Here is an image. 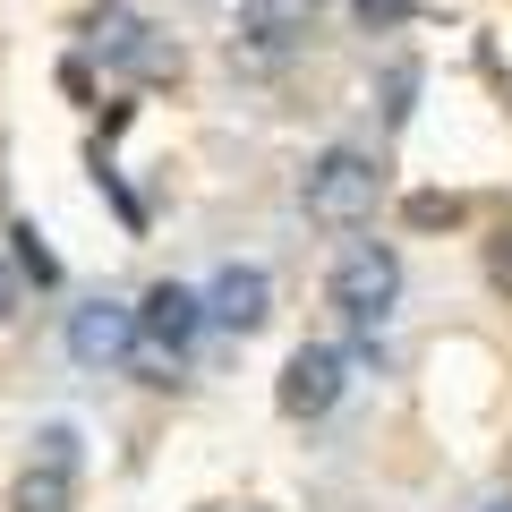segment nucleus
<instances>
[{
    "instance_id": "1",
    "label": "nucleus",
    "mask_w": 512,
    "mask_h": 512,
    "mask_svg": "<svg viewBox=\"0 0 512 512\" xmlns=\"http://www.w3.org/2000/svg\"><path fill=\"white\" fill-rule=\"evenodd\" d=\"M384 197V171L367 163L359 146H325L308 163V180H299V205H308V222H325V231H350V222H367Z\"/></svg>"
},
{
    "instance_id": "3",
    "label": "nucleus",
    "mask_w": 512,
    "mask_h": 512,
    "mask_svg": "<svg viewBox=\"0 0 512 512\" xmlns=\"http://www.w3.org/2000/svg\"><path fill=\"white\" fill-rule=\"evenodd\" d=\"M86 43L111 60V69L128 77H180V43H163L128 0H103V9H86Z\"/></svg>"
},
{
    "instance_id": "4",
    "label": "nucleus",
    "mask_w": 512,
    "mask_h": 512,
    "mask_svg": "<svg viewBox=\"0 0 512 512\" xmlns=\"http://www.w3.org/2000/svg\"><path fill=\"white\" fill-rule=\"evenodd\" d=\"M205 325V299L188 291V282H154L146 299H137V350H146L154 367H180L188 342H197Z\"/></svg>"
},
{
    "instance_id": "13",
    "label": "nucleus",
    "mask_w": 512,
    "mask_h": 512,
    "mask_svg": "<svg viewBox=\"0 0 512 512\" xmlns=\"http://www.w3.org/2000/svg\"><path fill=\"white\" fill-rule=\"evenodd\" d=\"M9 316H18V274L0 265V325H9Z\"/></svg>"
},
{
    "instance_id": "2",
    "label": "nucleus",
    "mask_w": 512,
    "mask_h": 512,
    "mask_svg": "<svg viewBox=\"0 0 512 512\" xmlns=\"http://www.w3.org/2000/svg\"><path fill=\"white\" fill-rule=\"evenodd\" d=\"M333 308L350 316L359 333H376L384 316H393V299H402V256L384 248V239H359V248H342L333 256Z\"/></svg>"
},
{
    "instance_id": "10",
    "label": "nucleus",
    "mask_w": 512,
    "mask_h": 512,
    "mask_svg": "<svg viewBox=\"0 0 512 512\" xmlns=\"http://www.w3.org/2000/svg\"><path fill=\"white\" fill-rule=\"evenodd\" d=\"M9 239H18V265H9V274H35V282H60V256H52V248H43V239H35V222H18V231H9Z\"/></svg>"
},
{
    "instance_id": "9",
    "label": "nucleus",
    "mask_w": 512,
    "mask_h": 512,
    "mask_svg": "<svg viewBox=\"0 0 512 512\" xmlns=\"http://www.w3.org/2000/svg\"><path fill=\"white\" fill-rule=\"evenodd\" d=\"M9 512H77V487H69V461H35V470L9 487Z\"/></svg>"
},
{
    "instance_id": "5",
    "label": "nucleus",
    "mask_w": 512,
    "mask_h": 512,
    "mask_svg": "<svg viewBox=\"0 0 512 512\" xmlns=\"http://www.w3.org/2000/svg\"><path fill=\"white\" fill-rule=\"evenodd\" d=\"M342 384H350V350H333V342H299L291 367H282V384H274V402L291 410V419H325V410L342 402Z\"/></svg>"
},
{
    "instance_id": "14",
    "label": "nucleus",
    "mask_w": 512,
    "mask_h": 512,
    "mask_svg": "<svg viewBox=\"0 0 512 512\" xmlns=\"http://www.w3.org/2000/svg\"><path fill=\"white\" fill-rule=\"evenodd\" d=\"M495 282L512 291V239H495Z\"/></svg>"
},
{
    "instance_id": "15",
    "label": "nucleus",
    "mask_w": 512,
    "mask_h": 512,
    "mask_svg": "<svg viewBox=\"0 0 512 512\" xmlns=\"http://www.w3.org/2000/svg\"><path fill=\"white\" fill-rule=\"evenodd\" d=\"M487 512H512V495H495V504H487Z\"/></svg>"
},
{
    "instance_id": "12",
    "label": "nucleus",
    "mask_w": 512,
    "mask_h": 512,
    "mask_svg": "<svg viewBox=\"0 0 512 512\" xmlns=\"http://www.w3.org/2000/svg\"><path fill=\"white\" fill-rule=\"evenodd\" d=\"M410 222L436 231V222H461V205H453V197H410Z\"/></svg>"
},
{
    "instance_id": "8",
    "label": "nucleus",
    "mask_w": 512,
    "mask_h": 512,
    "mask_svg": "<svg viewBox=\"0 0 512 512\" xmlns=\"http://www.w3.org/2000/svg\"><path fill=\"white\" fill-rule=\"evenodd\" d=\"M197 299H205V316H214L222 333H256L274 316V274H265V265H222L214 291H197Z\"/></svg>"
},
{
    "instance_id": "6",
    "label": "nucleus",
    "mask_w": 512,
    "mask_h": 512,
    "mask_svg": "<svg viewBox=\"0 0 512 512\" xmlns=\"http://www.w3.org/2000/svg\"><path fill=\"white\" fill-rule=\"evenodd\" d=\"M69 359L77 367L137 359V308H120V299H86V308H69Z\"/></svg>"
},
{
    "instance_id": "7",
    "label": "nucleus",
    "mask_w": 512,
    "mask_h": 512,
    "mask_svg": "<svg viewBox=\"0 0 512 512\" xmlns=\"http://www.w3.org/2000/svg\"><path fill=\"white\" fill-rule=\"evenodd\" d=\"M316 18H325V0H239V43L256 60H282L316 35Z\"/></svg>"
},
{
    "instance_id": "11",
    "label": "nucleus",
    "mask_w": 512,
    "mask_h": 512,
    "mask_svg": "<svg viewBox=\"0 0 512 512\" xmlns=\"http://www.w3.org/2000/svg\"><path fill=\"white\" fill-rule=\"evenodd\" d=\"M350 18H359L367 35H384V26H402V18H410V0H350Z\"/></svg>"
}]
</instances>
